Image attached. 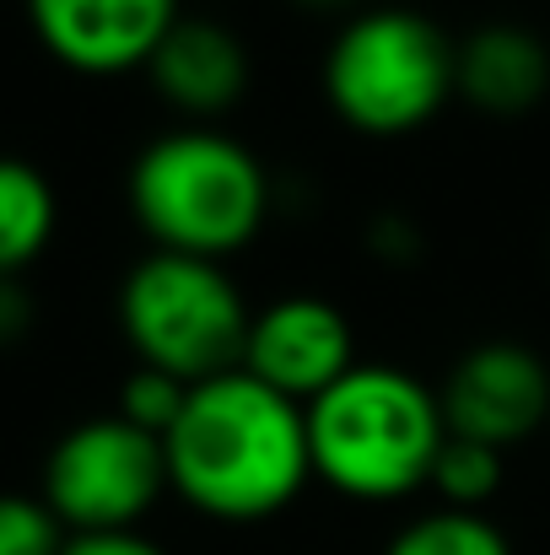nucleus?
<instances>
[{"mask_svg":"<svg viewBox=\"0 0 550 555\" xmlns=\"http://www.w3.org/2000/svg\"><path fill=\"white\" fill-rule=\"evenodd\" d=\"M60 232V194L27 157L0 152V275H22Z\"/></svg>","mask_w":550,"mask_h":555,"instance_id":"12","label":"nucleus"},{"mask_svg":"<svg viewBox=\"0 0 550 555\" xmlns=\"http://www.w3.org/2000/svg\"><path fill=\"white\" fill-rule=\"evenodd\" d=\"M383 555H513L508 534L486 518V513H464V507H432L421 518H410Z\"/></svg>","mask_w":550,"mask_h":555,"instance_id":"13","label":"nucleus"},{"mask_svg":"<svg viewBox=\"0 0 550 555\" xmlns=\"http://www.w3.org/2000/svg\"><path fill=\"white\" fill-rule=\"evenodd\" d=\"M550 92V43L524 22H486L453 43V98L491 119H524Z\"/></svg>","mask_w":550,"mask_h":555,"instance_id":"11","label":"nucleus"},{"mask_svg":"<svg viewBox=\"0 0 550 555\" xmlns=\"http://www.w3.org/2000/svg\"><path fill=\"white\" fill-rule=\"evenodd\" d=\"M314 480L351 502H405L432 486L448 442L443 399L415 372L357 362L335 388L303 404Z\"/></svg>","mask_w":550,"mask_h":555,"instance_id":"2","label":"nucleus"},{"mask_svg":"<svg viewBox=\"0 0 550 555\" xmlns=\"http://www.w3.org/2000/svg\"><path fill=\"white\" fill-rule=\"evenodd\" d=\"M248 324L254 313L216 259L152 248L119 281V330L130 351L141 357V367L168 372L179 383H205L243 367Z\"/></svg>","mask_w":550,"mask_h":555,"instance_id":"5","label":"nucleus"},{"mask_svg":"<svg viewBox=\"0 0 550 555\" xmlns=\"http://www.w3.org/2000/svg\"><path fill=\"white\" fill-rule=\"evenodd\" d=\"M163 453L168 486L216 524L276 518L314 480L303 404L281 399L243 367L189 383Z\"/></svg>","mask_w":550,"mask_h":555,"instance_id":"1","label":"nucleus"},{"mask_svg":"<svg viewBox=\"0 0 550 555\" xmlns=\"http://www.w3.org/2000/svg\"><path fill=\"white\" fill-rule=\"evenodd\" d=\"M183 399H189V383H179V377H168V372H157V367H136L119 383V410L114 415H125L130 426H141L152 437H168L174 421H179Z\"/></svg>","mask_w":550,"mask_h":555,"instance_id":"16","label":"nucleus"},{"mask_svg":"<svg viewBox=\"0 0 550 555\" xmlns=\"http://www.w3.org/2000/svg\"><path fill=\"white\" fill-rule=\"evenodd\" d=\"M367 237H372V254H383V259H405L415 248V227L399 221V216H378Z\"/></svg>","mask_w":550,"mask_h":555,"instance_id":"19","label":"nucleus"},{"mask_svg":"<svg viewBox=\"0 0 550 555\" xmlns=\"http://www.w3.org/2000/svg\"><path fill=\"white\" fill-rule=\"evenodd\" d=\"M168 486L163 437L130 426L125 415H92L54 437L43 459L38 496L71 534H119L136 529Z\"/></svg>","mask_w":550,"mask_h":555,"instance_id":"6","label":"nucleus"},{"mask_svg":"<svg viewBox=\"0 0 550 555\" xmlns=\"http://www.w3.org/2000/svg\"><path fill=\"white\" fill-rule=\"evenodd\" d=\"M152 92L183 114V125H210L232 114L248 92V49L227 22L210 16H179L174 33L157 43L146 65Z\"/></svg>","mask_w":550,"mask_h":555,"instance_id":"10","label":"nucleus"},{"mask_svg":"<svg viewBox=\"0 0 550 555\" xmlns=\"http://www.w3.org/2000/svg\"><path fill=\"white\" fill-rule=\"evenodd\" d=\"M130 216L163 254L227 259L270 221L265 163L216 125H179L141 146L130 163Z\"/></svg>","mask_w":550,"mask_h":555,"instance_id":"3","label":"nucleus"},{"mask_svg":"<svg viewBox=\"0 0 550 555\" xmlns=\"http://www.w3.org/2000/svg\"><path fill=\"white\" fill-rule=\"evenodd\" d=\"M71 529L54 518L43 496L0 491V555H60Z\"/></svg>","mask_w":550,"mask_h":555,"instance_id":"15","label":"nucleus"},{"mask_svg":"<svg viewBox=\"0 0 550 555\" xmlns=\"http://www.w3.org/2000/svg\"><path fill=\"white\" fill-rule=\"evenodd\" d=\"M319 81L357 135H410L453 98V38L410 5H367L330 38Z\"/></svg>","mask_w":550,"mask_h":555,"instance_id":"4","label":"nucleus"},{"mask_svg":"<svg viewBox=\"0 0 550 555\" xmlns=\"http://www.w3.org/2000/svg\"><path fill=\"white\" fill-rule=\"evenodd\" d=\"M33 38L76 76L146 70L179 22V0H22Z\"/></svg>","mask_w":550,"mask_h":555,"instance_id":"8","label":"nucleus"},{"mask_svg":"<svg viewBox=\"0 0 550 555\" xmlns=\"http://www.w3.org/2000/svg\"><path fill=\"white\" fill-rule=\"evenodd\" d=\"M351 367H357L351 319L324 297H276L248 324L243 372L292 404H314Z\"/></svg>","mask_w":550,"mask_h":555,"instance_id":"9","label":"nucleus"},{"mask_svg":"<svg viewBox=\"0 0 550 555\" xmlns=\"http://www.w3.org/2000/svg\"><path fill=\"white\" fill-rule=\"evenodd\" d=\"M60 555H168L157 540H146L141 529H119V534H71Z\"/></svg>","mask_w":550,"mask_h":555,"instance_id":"18","label":"nucleus"},{"mask_svg":"<svg viewBox=\"0 0 550 555\" xmlns=\"http://www.w3.org/2000/svg\"><path fill=\"white\" fill-rule=\"evenodd\" d=\"M292 5H303V11H351L357 16L362 0H292Z\"/></svg>","mask_w":550,"mask_h":555,"instance_id":"20","label":"nucleus"},{"mask_svg":"<svg viewBox=\"0 0 550 555\" xmlns=\"http://www.w3.org/2000/svg\"><path fill=\"white\" fill-rule=\"evenodd\" d=\"M437 399L448 437L508 453L550 421V367L524 340H481L448 367Z\"/></svg>","mask_w":550,"mask_h":555,"instance_id":"7","label":"nucleus"},{"mask_svg":"<svg viewBox=\"0 0 550 555\" xmlns=\"http://www.w3.org/2000/svg\"><path fill=\"white\" fill-rule=\"evenodd\" d=\"M432 491L443 507H464L481 513L497 491H502V448L470 442V437H448L432 469Z\"/></svg>","mask_w":550,"mask_h":555,"instance_id":"14","label":"nucleus"},{"mask_svg":"<svg viewBox=\"0 0 550 555\" xmlns=\"http://www.w3.org/2000/svg\"><path fill=\"white\" fill-rule=\"evenodd\" d=\"M33 319H38V302L27 292L22 275H0V351L22 346L33 335Z\"/></svg>","mask_w":550,"mask_h":555,"instance_id":"17","label":"nucleus"}]
</instances>
